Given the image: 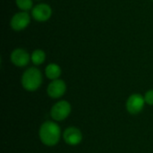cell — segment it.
<instances>
[{
  "mask_svg": "<svg viewBox=\"0 0 153 153\" xmlns=\"http://www.w3.org/2000/svg\"><path fill=\"white\" fill-rule=\"evenodd\" d=\"M17 6L22 11H28L32 7V0H16Z\"/></svg>",
  "mask_w": 153,
  "mask_h": 153,
  "instance_id": "7c38bea8",
  "label": "cell"
},
{
  "mask_svg": "<svg viewBox=\"0 0 153 153\" xmlns=\"http://www.w3.org/2000/svg\"><path fill=\"white\" fill-rule=\"evenodd\" d=\"M71 112V106L70 104L65 101H59L55 104L51 109V117L53 119L56 121H62L65 119Z\"/></svg>",
  "mask_w": 153,
  "mask_h": 153,
  "instance_id": "3957f363",
  "label": "cell"
},
{
  "mask_svg": "<svg viewBox=\"0 0 153 153\" xmlns=\"http://www.w3.org/2000/svg\"><path fill=\"white\" fill-rule=\"evenodd\" d=\"M42 75L39 69L31 67L27 69L22 77V84L26 91H34L40 86Z\"/></svg>",
  "mask_w": 153,
  "mask_h": 153,
  "instance_id": "7a4b0ae2",
  "label": "cell"
},
{
  "mask_svg": "<svg viewBox=\"0 0 153 153\" xmlns=\"http://www.w3.org/2000/svg\"><path fill=\"white\" fill-rule=\"evenodd\" d=\"M30 22V15L26 12H21L14 14L11 20V27L14 30H22L25 29Z\"/></svg>",
  "mask_w": 153,
  "mask_h": 153,
  "instance_id": "5b68a950",
  "label": "cell"
},
{
  "mask_svg": "<svg viewBox=\"0 0 153 153\" xmlns=\"http://www.w3.org/2000/svg\"><path fill=\"white\" fill-rule=\"evenodd\" d=\"M30 58H31V61L34 65H41L45 61L46 55H45L44 51H42L40 49H37V50L33 51Z\"/></svg>",
  "mask_w": 153,
  "mask_h": 153,
  "instance_id": "8fae6325",
  "label": "cell"
},
{
  "mask_svg": "<svg viewBox=\"0 0 153 153\" xmlns=\"http://www.w3.org/2000/svg\"><path fill=\"white\" fill-rule=\"evenodd\" d=\"M145 100L140 94H133L126 101L127 111L131 114H138L144 107Z\"/></svg>",
  "mask_w": 153,
  "mask_h": 153,
  "instance_id": "277c9868",
  "label": "cell"
},
{
  "mask_svg": "<svg viewBox=\"0 0 153 153\" xmlns=\"http://www.w3.org/2000/svg\"><path fill=\"white\" fill-rule=\"evenodd\" d=\"M145 102L149 105H153V90L147 91V93L144 96Z\"/></svg>",
  "mask_w": 153,
  "mask_h": 153,
  "instance_id": "4fadbf2b",
  "label": "cell"
},
{
  "mask_svg": "<svg viewBox=\"0 0 153 153\" xmlns=\"http://www.w3.org/2000/svg\"><path fill=\"white\" fill-rule=\"evenodd\" d=\"M60 132V127L56 124L48 121L41 126L39 129V137L44 144L53 146L58 143Z\"/></svg>",
  "mask_w": 153,
  "mask_h": 153,
  "instance_id": "6da1fadb",
  "label": "cell"
},
{
  "mask_svg": "<svg viewBox=\"0 0 153 153\" xmlns=\"http://www.w3.org/2000/svg\"><path fill=\"white\" fill-rule=\"evenodd\" d=\"M45 73L48 78L51 80H57V78L61 75V69L57 65L50 64L46 67Z\"/></svg>",
  "mask_w": 153,
  "mask_h": 153,
  "instance_id": "30bf717a",
  "label": "cell"
},
{
  "mask_svg": "<svg viewBox=\"0 0 153 153\" xmlns=\"http://www.w3.org/2000/svg\"><path fill=\"white\" fill-rule=\"evenodd\" d=\"M31 14L36 21L46 22L50 18L52 14V9L47 4H40L36 5L32 9Z\"/></svg>",
  "mask_w": 153,
  "mask_h": 153,
  "instance_id": "8992f818",
  "label": "cell"
},
{
  "mask_svg": "<svg viewBox=\"0 0 153 153\" xmlns=\"http://www.w3.org/2000/svg\"><path fill=\"white\" fill-rule=\"evenodd\" d=\"M66 86L62 80H54L48 87V94L54 99L60 98L65 92Z\"/></svg>",
  "mask_w": 153,
  "mask_h": 153,
  "instance_id": "ba28073f",
  "label": "cell"
},
{
  "mask_svg": "<svg viewBox=\"0 0 153 153\" xmlns=\"http://www.w3.org/2000/svg\"><path fill=\"white\" fill-rule=\"evenodd\" d=\"M30 55L29 53L22 48H17L12 52L11 55V60L13 64H14L16 66H25L30 62Z\"/></svg>",
  "mask_w": 153,
  "mask_h": 153,
  "instance_id": "52a82bcc",
  "label": "cell"
},
{
  "mask_svg": "<svg viewBox=\"0 0 153 153\" xmlns=\"http://www.w3.org/2000/svg\"><path fill=\"white\" fill-rule=\"evenodd\" d=\"M82 135L79 129L69 127L64 133V140L69 145H77L82 142Z\"/></svg>",
  "mask_w": 153,
  "mask_h": 153,
  "instance_id": "9c48e42d",
  "label": "cell"
}]
</instances>
